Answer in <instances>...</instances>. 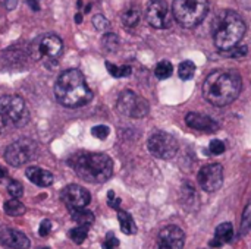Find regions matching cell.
I'll use <instances>...</instances> for the list:
<instances>
[{
	"label": "cell",
	"instance_id": "obj_14",
	"mask_svg": "<svg viewBox=\"0 0 251 249\" xmlns=\"http://www.w3.org/2000/svg\"><path fill=\"white\" fill-rule=\"evenodd\" d=\"M185 123L188 128L200 131V132H206V134H213L221 128L216 120L201 113H188L185 117Z\"/></svg>",
	"mask_w": 251,
	"mask_h": 249
},
{
	"label": "cell",
	"instance_id": "obj_36",
	"mask_svg": "<svg viewBox=\"0 0 251 249\" xmlns=\"http://www.w3.org/2000/svg\"><path fill=\"white\" fill-rule=\"evenodd\" d=\"M246 54H247V47H244V45H241V47H234V48H232V53H231L232 57H241V56H246Z\"/></svg>",
	"mask_w": 251,
	"mask_h": 249
},
{
	"label": "cell",
	"instance_id": "obj_3",
	"mask_svg": "<svg viewBox=\"0 0 251 249\" xmlns=\"http://www.w3.org/2000/svg\"><path fill=\"white\" fill-rule=\"evenodd\" d=\"M246 22L234 10L219 12L212 22V37L221 51H231L246 34Z\"/></svg>",
	"mask_w": 251,
	"mask_h": 249
},
{
	"label": "cell",
	"instance_id": "obj_42",
	"mask_svg": "<svg viewBox=\"0 0 251 249\" xmlns=\"http://www.w3.org/2000/svg\"><path fill=\"white\" fill-rule=\"evenodd\" d=\"M0 1H3V3H4V0H0Z\"/></svg>",
	"mask_w": 251,
	"mask_h": 249
},
{
	"label": "cell",
	"instance_id": "obj_26",
	"mask_svg": "<svg viewBox=\"0 0 251 249\" xmlns=\"http://www.w3.org/2000/svg\"><path fill=\"white\" fill-rule=\"evenodd\" d=\"M88 236V229L87 227H82V226H78V227H74L69 230V238L74 244L76 245H81Z\"/></svg>",
	"mask_w": 251,
	"mask_h": 249
},
{
	"label": "cell",
	"instance_id": "obj_40",
	"mask_svg": "<svg viewBox=\"0 0 251 249\" xmlns=\"http://www.w3.org/2000/svg\"><path fill=\"white\" fill-rule=\"evenodd\" d=\"M0 178H4V170L0 167Z\"/></svg>",
	"mask_w": 251,
	"mask_h": 249
},
{
	"label": "cell",
	"instance_id": "obj_21",
	"mask_svg": "<svg viewBox=\"0 0 251 249\" xmlns=\"http://www.w3.org/2000/svg\"><path fill=\"white\" fill-rule=\"evenodd\" d=\"M3 210L7 216H12V217H19V216L25 214V211H26L25 205L18 198H12V200L6 201L3 205Z\"/></svg>",
	"mask_w": 251,
	"mask_h": 249
},
{
	"label": "cell",
	"instance_id": "obj_22",
	"mask_svg": "<svg viewBox=\"0 0 251 249\" xmlns=\"http://www.w3.org/2000/svg\"><path fill=\"white\" fill-rule=\"evenodd\" d=\"M106 68H107V72L115 76V78H125V76H129L131 72H132V68L125 65V66H116L110 62H106Z\"/></svg>",
	"mask_w": 251,
	"mask_h": 249
},
{
	"label": "cell",
	"instance_id": "obj_9",
	"mask_svg": "<svg viewBox=\"0 0 251 249\" xmlns=\"http://www.w3.org/2000/svg\"><path fill=\"white\" fill-rule=\"evenodd\" d=\"M147 148L151 156L160 160H171L178 153V141L171 134L159 131L149 138Z\"/></svg>",
	"mask_w": 251,
	"mask_h": 249
},
{
	"label": "cell",
	"instance_id": "obj_39",
	"mask_svg": "<svg viewBox=\"0 0 251 249\" xmlns=\"http://www.w3.org/2000/svg\"><path fill=\"white\" fill-rule=\"evenodd\" d=\"M75 22H76V23H81V22H82V15H81V13H76V15H75Z\"/></svg>",
	"mask_w": 251,
	"mask_h": 249
},
{
	"label": "cell",
	"instance_id": "obj_24",
	"mask_svg": "<svg viewBox=\"0 0 251 249\" xmlns=\"http://www.w3.org/2000/svg\"><path fill=\"white\" fill-rule=\"evenodd\" d=\"M194 73H196V65H194L191 60L182 62V63L179 65V68H178V75H179V78L184 79V81L191 79V78L194 76Z\"/></svg>",
	"mask_w": 251,
	"mask_h": 249
},
{
	"label": "cell",
	"instance_id": "obj_20",
	"mask_svg": "<svg viewBox=\"0 0 251 249\" xmlns=\"http://www.w3.org/2000/svg\"><path fill=\"white\" fill-rule=\"evenodd\" d=\"M118 220L121 225V230L125 235H135L137 233V225H135V222L129 213L118 210Z\"/></svg>",
	"mask_w": 251,
	"mask_h": 249
},
{
	"label": "cell",
	"instance_id": "obj_16",
	"mask_svg": "<svg viewBox=\"0 0 251 249\" xmlns=\"http://www.w3.org/2000/svg\"><path fill=\"white\" fill-rule=\"evenodd\" d=\"M63 50V43L60 40V37L57 35H44L41 40H40V44H38V51L41 56H47L50 59H56L57 56H60Z\"/></svg>",
	"mask_w": 251,
	"mask_h": 249
},
{
	"label": "cell",
	"instance_id": "obj_11",
	"mask_svg": "<svg viewBox=\"0 0 251 249\" xmlns=\"http://www.w3.org/2000/svg\"><path fill=\"white\" fill-rule=\"evenodd\" d=\"M199 185L206 192H216L224 183V167L221 164H207L200 169L197 176Z\"/></svg>",
	"mask_w": 251,
	"mask_h": 249
},
{
	"label": "cell",
	"instance_id": "obj_32",
	"mask_svg": "<svg viewBox=\"0 0 251 249\" xmlns=\"http://www.w3.org/2000/svg\"><path fill=\"white\" fill-rule=\"evenodd\" d=\"M118 245H119V241H118V238L112 233V232H109L107 235H106V238H104V241H103V244H101V248L103 249H115L118 248Z\"/></svg>",
	"mask_w": 251,
	"mask_h": 249
},
{
	"label": "cell",
	"instance_id": "obj_8",
	"mask_svg": "<svg viewBox=\"0 0 251 249\" xmlns=\"http://www.w3.org/2000/svg\"><path fill=\"white\" fill-rule=\"evenodd\" d=\"M118 110L131 119H143L149 114L150 106L146 98L135 94L134 91L126 90L118 98Z\"/></svg>",
	"mask_w": 251,
	"mask_h": 249
},
{
	"label": "cell",
	"instance_id": "obj_19",
	"mask_svg": "<svg viewBox=\"0 0 251 249\" xmlns=\"http://www.w3.org/2000/svg\"><path fill=\"white\" fill-rule=\"evenodd\" d=\"M71 211V216H72V220L78 225V226H82V227H87L90 229L94 223V214L85 208H78V210H69Z\"/></svg>",
	"mask_w": 251,
	"mask_h": 249
},
{
	"label": "cell",
	"instance_id": "obj_5",
	"mask_svg": "<svg viewBox=\"0 0 251 249\" xmlns=\"http://www.w3.org/2000/svg\"><path fill=\"white\" fill-rule=\"evenodd\" d=\"M28 120L29 114L22 97H0V134H4L9 128H22L28 123Z\"/></svg>",
	"mask_w": 251,
	"mask_h": 249
},
{
	"label": "cell",
	"instance_id": "obj_6",
	"mask_svg": "<svg viewBox=\"0 0 251 249\" xmlns=\"http://www.w3.org/2000/svg\"><path fill=\"white\" fill-rule=\"evenodd\" d=\"M209 12L207 0H174L172 15L185 28L197 26Z\"/></svg>",
	"mask_w": 251,
	"mask_h": 249
},
{
	"label": "cell",
	"instance_id": "obj_25",
	"mask_svg": "<svg viewBox=\"0 0 251 249\" xmlns=\"http://www.w3.org/2000/svg\"><path fill=\"white\" fill-rule=\"evenodd\" d=\"M172 72H174L172 63L168 62V60H162V62L157 63L156 70H154V75H156L159 79H168V78L172 75Z\"/></svg>",
	"mask_w": 251,
	"mask_h": 249
},
{
	"label": "cell",
	"instance_id": "obj_13",
	"mask_svg": "<svg viewBox=\"0 0 251 249\" xmlns=\"http://www.w3.org/2000/svg\"><path fill=\"white\" fill-rule=\"evenodd\" d=\"M184 230L178 226H168L159 233L157 249H184Z\"/></svg>",
	"mask_w": 251,
	"mask_h": 249
},
{
	"label": "cell",
	"instance_id": "obj_18",
	"mask_svg": "<svg viewBox=\"0 0 251 249\" xmlns=\"http://www.w3.org/2000/svg\"><path fill=\"white\" fill-rule=\"evenodd\" d=\"M234 238V227L231 223H222L215 230V238L210 241L212 248H221L225 244H229Z\"/></svg>",
	"mask_w": 251,
	"mask_h": 249
},
{
	"label": "cell",
	"instance_id": "obj_1",
	"mask_svg": "<svg viewBox=\"0 0 251 249\" xmlns=\"http://www.w3.org/2000/svg\"><path fill=\"white\" fill-rule=\"evenodd\" d=\"M241 87L243 81L238 72L216 70L206 78L203 84V95L210 104L225 107L240 95Z\"/></svg>",
	"mask_w": 251,
	"mask_h": 249
},
{
	"label": "cell",
	"instance_id": "obj_27",
	"mask_svg": "<svg viewBox=\"0 0 251 249\" xmlns=\"http://www.w3.org/2000/svg\"><path fill=\"white\" fill-rule=\"evenodd\" d=\"M101 44H103V48H106V51H115L119 47V38L116 34L109 32V34H104Z\"/></svg>",
	"mask_w": 251,
	"mask_h": 249
},
{
	"label": "cell",
	"instance_id": "obj_23",
	"mask_svg": "<svg viewBox=\"0 0 251 249\" xmlns=\"http://www.w3.org/2000/svg\"><path fill=\"white\" fill-rule=\"evenodd\" d=\"M122 22L125 26L132 28L140 22V10L137 7H131L128 9L124 15H122Z\"/></svg>",
	"mask_w": 251,
	"mask_h": 249
},
{
	"label": "cell",
	"instance_id": "obj_12",
	"mask_svg": "<svg viewBox=\"0 0 251 249\" xmlns=\"http://www.w3.org/2000/svg\"><path fill=\"white\" fill-rule=\"evenodd\" d=\"M60 197H62V201L66 204V207L69 210L85 208L90 204V201H91L90 192L85 188L79 186V185H69V186H66L62 191Z\"/></svg>",
	"mask_w": 251,
	"mask_h": 249
},
{
	"label": "cell",
	"instance_id": "obj_10",
	"mask_svg": "<svg viewBox=\"0 0 251 249\" xmlns=\"http://www.w3.org/2000/svg\"><path fill=\"white\" fill-rule=\"evenodd\" d=\"M146 19L153 28H169L172 25V16L169 13L168 3L165 0H149L146 9Z\"/></svg>",
	"mask_w": 251,
	"mask_h": 249
},
{
	"label": "cell",
	"instance_id": "obj_29",
	"mask_svg": "<svg viewBox=\"0 0 251 249\" xmlns=\"http://www.w3.org/2000/svg\"><path fill=\"white\" fill-rule=\"evenodd\" d=\"M7 192L12 198H21L24 194V186L18 181H10L7 185Z\"/></svg>",
	"mask_w": 251,
	"mask_h": 249
},
{
	"label": "cell",
	"instance_id": "obj_15",
	"mask_svg": "<svg viewBox=\"0 0 251 249\" xmlns=\"http://www.w3.org/2000/svg\"><path fill=\"white\" fill-rule=\"evenodd\" d=\"M0 242L10 249H28L29 239L19 230L4 227L0 230Z\"/></svg>",
	"mask_w": 251,
	"mask_h": 249
},
{
	"label": "cell",
	"instance_id": "obj_17",
	"mask_svg": "<svg viewBox=\"0 0 251 249\" xmlns=\"http://www.w3.org/2000/svg\"><path fill=\"white\" fill-rule=\"evenodd\" d=\"M25 176L28 178L29 182H32L34 185L40 186V188H47L53 183L54 178L53 175L49 172V170H44L41 167H37V166H32V167H28L25 170Z\"/></svg>",
	"mask_w": 251,
	"mask_h": 249
},
{
	"label": "cell",
	"instance_id": "obj_4",
	"mask_svg": "<svg viewBox=\"0 0 251 249\" xmlns=\"http://www.w3.org/2000/svg\"><path fill=\"white\" fill-rule=\"evenodd\" d=\"M69 164L88 183H104L113 173V161L103 153H76L71 157Z\"/></svg>",
	"mask_w": 251,
	"mask_h": 249
},
{
	"label": "cell",
	"instance_id": "obj_34",
	"mask_svg": "<svg viewBox=\"0 0 251 249\" xmlns=\"http://www.w3.org/2000/svg\"><path fill=\"white\" fill-rule=\"evenodd\" d=\"M107 204H109V207H112L113 210H119L121 200L116 198V195H115L113 191H109V192H107Z\"/></svg>",
	"mask_w": 251,
	"mask_h": 249
},
{
	"label": "cell",
	"instance_id": "obj_38",
	"mask_svg": "<svg viewBox=\"0 0 251 249\" xmlns=\"http://www.w3.org/2000/svg\"><path fill=\"white\" fill-rule=\"evenodd\" d=\"M28 4H29V7L32 9V10H40V4H38V1L37 0H28Z\"/></svg>",
	"mask_w": 251,
	"mask_h": 249
},
{
	"label": "cell",
	"instance_id": "obj_7",
	"mask_svg": "<svg viewBox=\"0 0 251 249\" xmlns=\"http://www.w3.org/2000/svg\"><path fill=\"white\" fill-rule=\"evenodd\" d=\"M37 156V144L32 139L24 138L10 144L4 151V160L13 167H21L29 163Z\"/></svg>",
	"mask_w": 251,
	"mask_h": 249
},
{
	"label": "cell",
	"instance_id": "obj_33",
	"mask_svg": "<svg viewBox=\"0 0 251 249\" xmlns=\"http://www.w3.org/2000/svg\"><path fill=\"white\" fill-rule=\"evenodd\" d=\"M209 150H210L212 154L221 156V154L225 153V144H224L222 141H219V139H213V141L210 142V145H209Z\"/></svg>",
	"mask_w": 251,
	"mask_h": 249
},
{
	"label": "cell",
	"instance_id": "obj_30",
	"mask_svg": "<svg viewBox=\"0 0 251 249\" xmlns=\"http://www.w3.org/2000/svg\"><path fill=\"white\" fill-rule=\"evenodd\" d=\"M109 134H110V129L106 125H97L91 129V135L99 139H106L109 136Z\"/></svg>",
	"mask_w": 251,
	"mask_h": 249
},
{
	"label": "cell",
	"instance_id": "obj_41",
	"mask_svg": "<svg viewBox=\"0 0 251 249\" xmlns=\"http://www.w3.org/2000/svg\"><path fill=\"white\" fill-rule=\"evenodd\" d=\"M41 249H50V248H41Z\"/></svg>",
	"mask_w": 251,
	"mask_h": 249
},
{
	"label": "cell",
	"instance_id": "obj_37",
	"mask_svg": "<svg viewBox=\"0 0 251 249\" xmlns=\"http://www.w3.org/2000/svg\"><path fill=\"white\" fill-rule=\"evenodd\" d=\"M4 6L7 10H13L18 6V0H4Z\"/></svg>",
	"mask_w": 251,
	"mask_h": 249
},
{
	"label": "cell",
	"instance_id": "obj_31",
	"mask_svg": "<svg viewBox=\"0 0 251 249\" xmlns=\"http://www.w3.org/2000/svg\"><path fill=\"white\" fill-rule=\"evenodd\" d=\"M93 25L97 31H104L109 28V21L103 16V15H94L93 16Z\"/></svg>",
	"mask_w": 251,
	"mask_h": 249
},
{
	"label": "cell",
	"instance_id": "obj_35",
	"mask_svg": "<svg viewBox=\"0 0 251 249\" xmlns=\"http://www.w3.org/2000/svg\"><path fill=\"white\" fill-rule=\"evenodd\" d=\"M51 230V222L50 220H43L41 225H40V229H38V235L41 238H46Z\"/></svg>",
	"mask_w": 251,
	"mask_h": 249
},
{
	"label": "cell",
	"instance_id": "obj_28",
	"mask_svg": "<svg viewBox=\"0 0 251 249\" xmlns=\"http://www.w3.org/2000/svg\"><path fill=\"white\" fill-rule=\"evenodd\" d=\"M251 230V203L246 207L241 220V235H247Z\"/></svg>",
	"mask_w": 251,
	"mask_h": 249
},
{
	"label": "cell",
	"instance_id": "obj_2",
	"mask_svg": "<svg viewBox=\"0 0 251 249\" xmlns=\"http://www.w3.org/2000/svg\"><path fill=\"white\" fill-rule=\"evenodd\" d=\"M54 97L59 104L75 109L88 104L93 100V91L87 85L82 72L68 69L59 75L54 84Z\"/></svg>",
	"mask_w": 251,
	"mask_h": 249
}]
</instances>
